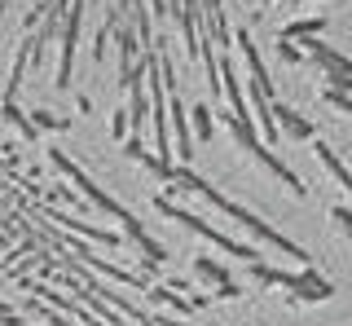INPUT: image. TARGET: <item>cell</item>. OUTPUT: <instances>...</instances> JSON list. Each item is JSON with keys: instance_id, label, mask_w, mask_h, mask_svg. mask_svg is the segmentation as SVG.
I'll list each match as a JSON object with an SVG mask.
<instances>
[{"instance_id": "obj_1", "label": "cell", "mask_w": 352, "mask_h": 326, "mask_svg": "<svg viewBox=\"0 0 352 326\" xmlns=\"http://www.w3.org/2000/svg\"><path fill=\"white\" fill-rule=\"evenodd\" d=\"M176 190H194V194H203V199H207V203H216V208L225 212V216H234L238 225H247V230L256 234L260 243L278 247V252H286V256H291V260H300V265L308 269V252H304V247H295V243H291V238H286L282 230H273L269 221H260V216H256V212H247V208H242V203H234V199H225V194H220V190L212 186V181L194 177V172L185 168V163H176Z\"/></svg>"}, {"instance_id": "obj_5", "label": "cell", "mask_w": 352, "mask_h": 326, "mask_svg": "<svg viewBox=\"0 0 352 326\" xmlns=\"http://www.w3.org/2000/svg\"><path fill=\"white\" fill-rule=\"evenodd\" d=\"M326 23H330V18H322V14H317V18H300V23H286L278 40H291V45H304V40L322 36V31H326Z\"/></svg>"}, {"instance_id": "obj_9", "label": "cell", "mask_w": 352, "mask_h": 326, "mask_svg": "<svg viewBox=\"0 0 352 326\" xmlns=\"http://www.w3.org/2000/svg\"><path fill=\"white\" fill-rule=\"evenodd\" d=\"M31 124H36V128H49V133H62L66 119H58L53 111H40V106H36V111H31Z\"/></svg>"}, {"instance_id": "obj_10", "label": "cell", "mask_w": 352, "mask_h": 326, "mask_svg": "<svg viewBox=\"0 0 352 326\" xmlns=\"http://www.w3.org/2000/svg\"><path fill=\"white\" fill-rule=\"evenodd\" d=\"M322 102H326V106H335V111H344V115H352V93H339V89H322Z\"/></svg>"}, {"instance_id": "obj_7", "label": "cell", "mask_w": 352, "mask_h": 326, "mask_svg": "<svg viewBox=\"0 0 352 326\" xmlns=\"http://www.w3.org/2000/svg\"><path fill=\"white\" fill-rule=\"evenodd\" d=\"M0 115H5L9 124H18V133L27 137V141H36V133H40V128L31 124V115H22V111H18V102H0Z\"/></svg>"}, {"instance_id": "obj_13", "label": "cell", "mask_w": 352, "mask_h": 326, "mask_svg": "<svg viewBox=\"0 0 352 326\" xmlns=\"http://www.w3.org/2000/svg\"><path fill=\"white\" fill-rule=\"evenodd\" d=\"M300 5H304V0H300Z\"/></svg>"}, {"instance_id": "obj_8", "label": "cell", "mask_w": 352, "mask_h": 326, "mask_svg": "<svg viewBox=\"0 0 352 326\" xmlns=\"http://www.w3.org/2000/svg\"><path fill=\"white\" fill-rule=\"evenodd\" d=\"M194 128H198V137H203V141L212 137V128H216V124H212V106H207V102H198V106H194Z\"/></svg>"}, {"instance_id": "obj_4", "label": "cell", "mask_w": 352, "mask_h": 326, "mask_svg": "<svg viewBox=\"0 0 352 326\" xmlns=\"http://www.w3.org/2000/svg\"><path fill=\"white\" fill-rule=\"evenodd\" d=\"M273 119H278V128H282L286 137H295V141H317V128L308 124L300 111H291L286 102H273Z\"/></svg>"}, {"instance_id": "obj_2", "label": "cell", "mask_w": 352, "mask_h": 326, "mask_svg": "<svg viewBox=\"0 0 352 326\" xmlns=\"http://www.w3.org/2000/svg\"><path fill=\"white\" fill-rule=\"evenodd\" d=\"M154 208H159L163 216H172L176 225H185V230H194L198 238H207V243H216L220 252H229V256L247 260V265H256V260H260V252H256V247H247V243H238V238H229V234H220V230H212V225H207L203 216H194V212L176 208V203L168 199V194H159V199H154Z\"/></svg>"}, {"instance_id": "obj_11", "label": "cell", "mask_w": 352, "mask_h": 326, "mask_svg": "<svg viewBox=\"0 0 352 326\" xmlns=\"http://www.w3.org/2000/svg\"><path fill=\"white\" fill-rule=\"evenodd\" d=\"M278 53L286 62H291V67H300V62H308V53L300 49V45H291V40H278Z\"/></svg>"}, {"instance_id": "obj_12", "label": "cell", "mask_w": 352, "mask_h": 326, "mask_svg": "<svg viewBox=\"0 0 352 326\" xmlns=\"http://www.w3.org/2000/svg\"><path fill=\"white\" fill-rule=\"evenodd\" d=\"M264 5H273V0H264Z\"/></svg>"}, {"instance_id": "obj_6", "label": "cell", "mask_w": 352, "mask_h": 326, "mask_svg": "<svg viewBox=\"0 0 352 326\" xmlns=\"http://www.w3.org/2000/svg\"><path fill=\"white\" fill-rule=\"evenodd\" d=\"M194 274L203 278V282H212L216 291H220V287H229V269H225V265H216L212 256H198V260H194Z\"/></svg>"}, {"instance_id": "obj_3", "label": "cell", "mask_w": 352, "mask_h": 326, "mask_svg": "<svg viewBox=\"0 0 352 326\" xmlns=\"http://www.w3.org/2000/svg\"><path fill=\"white\" fill-rule=\"evenodd\" d=\"M49 159H53V168H58V172H66V177H71V181H75V190H80V194H88V203H93V208H102L106 216H115V221H119V225H128V221H132V212H128V208H119V203H115V199H110V194H102V190H97V186H93V181H88V177H84V172H80V168H75V163H71V159H66V155H62V150H49Z\"/></svg>"}]
</instances>
